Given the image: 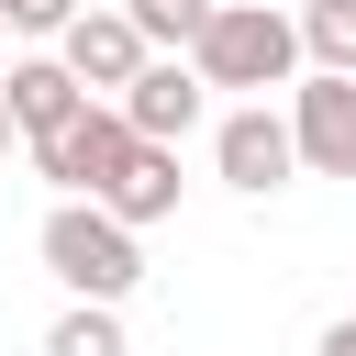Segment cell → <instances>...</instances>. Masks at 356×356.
Wrapping results in <instances>:
<instances>
[{
    "mask_svg": "<svg viewBox=\"0 0 356 356\" xmlns=\"http://www.w3.org/2000/svg\"><path fill=\"white\" fill-rule=\"evenodd\" d=\"M122 11L145 44H200V22H211V0H122Z\"/></svg>",
    "mask_w": 356,
    "mask_h": 356,
    "instance_id": "12",
    "label": "cell"
},
{
    "mask_svg": "<svg viewBox=\"0 0 356 356\" xmlns=\"http://www.w3.org/2000/svg\"><path fill=\"white\" fill-rule=\"evenodd\" d=\"M56 56H67L78 89H122V78L145 67V33H134V11H78V22L56 33Z\"/></svg>",
    "mask_w": 356,
    "mask_h": 356,
    "instance_id": "5",
    "label": "cell"
},
{
    "mask_svg": "<svg viewBox=\"0 0 356 356\" xmlns=\"http://www.w3.org/2000/svg\"><path fill=\"white\" fill-rule=\"evenodd\" d=\"M312 356H356V312H345V323H334V334H323Z\"/></svg>",
    "mask_w": 356,
    "mask_h": 356,
    "instance_id": "14",
    "label": "cell"
},
{
    "mask_svg": "<svg viewBox=\"0 0 356 356\" xmlns=\"http://www.w3.org/2000/svg\"><path fill=\"white\" fill-rule=\"evenodd\" d=\"M189 67H200V89H278L300 67V22H278L267 0H211Z\"/></svg>",
    "mask_w": 356,
    "mask_h": 356,
    "instance_id": "1",
    "label": "cell"
},
{
    "mask_svg": "<svg viewBox=\"0 0 356 356\" xmlns=\"http://www.w3.org/2000/svg\"><path fill=\"white\" fill-rule=\"evenodd\" d=\"M44 267H56L78 300H122V289L145 278V245H134V222H122L111 200H56V211H44Z\"/></svg>",
    "mask_w": 356,
    "mask_h": 356,
    "instance_id": "2",
    "label": "cell"
},
{
    "mask_svg": "<svg viewBox=\"0 0 356 356\" xmlns=\"http://www.w3.org/2000/svg\"><path fill=\"white\" fill-rule=\"evenodd\" d=\"M134 145H145V134L122 122V100H78V111H67V122H56L44 145H33V167H44V178H56L67 200H100V189H111L122 167H134Z\"/></svg>",
    "mask_w": 356,
    "mask_h": 356,
    "instance_id": "3",
    "label": "cell"
},
{
    "mask_svg": "<svg viewBox=\"0 0 356 356\" xmlns=\"http://www.w3.org/2000/svg\"><path fill=\"white\" fill-rule=\"evenodd\" d=\"M289 167H300V145H289L278 111H234V122H222V178H234V189H278Z\"/></svg>",
    "mask_w": 356,
    "mask_h": 356,
    "instance_id": "8",
    "label": "cell"
},
{
    "mask_svg": "<svg viewBox=\"0 0 356 356\" xmlns=\"http://www.w3.org/2000/svg\"><path fill=\"white\" fill-rule=\"evenodd\" d=\"M11 145H22V122H11V100H0V156H11Z\"/></svg>",
    "mask_w": 356,
    "mask_h": 356,
    "instance_id": "15",
    "label": "cell"
},
{
    "mask_svg": "<svg viewBox=\"0 0 356 356\" xmlns=\"http://www.w3.org/2000/svg\"><path fill=\"white\" fill-rule=\"evenodd\" d=\"M0 100H11V122H22L33 145H44V134H56V122H67V111H78L89 89L67 78V56H22V67H0Z\"/></svg>",
    "mask_w": 356,
    "mask_h": 356,
    "instance_id": "7",
    "label": "cell"
},
{
    "mask_svg": "<svg viewBox=\"0 0 356 356\" xmlns=\"http://www.w3.org/2000/svg\"><path fill=\"white\" fill-rule=\"evenodd\" d=\"M0 22H11V33H67L78 0H0Z\"/></svg>",
    "mask_w": 356,
    "mask_h": 356,
    "instance_id": "13",
    "label": "cell"
},
{
    "mask_svg": "<svg viewBox=\"0 0 356 356\" xmlns=\"http://www.w3.org/2000/svg\"><path fill=\"white\" fill-rule=\"evenodd\" d=\"M300 44H312L323 67H356V0H312V11H300Z\"/></svg>",
    "mask_w": 356,
    "mask_h": 356,
    "instance_id": "11",
    "label": "cell"
},
{
    "mask_svg": "<svg viewBox=\"0 0 356 356\" xmlns=\"http://www.w3.org/2000/svg\"><path fill=\"white\" fill-rule=\"evenodd\" d=\"M111 100H122V122H134L145 145H178V134L200 122V67H134Z\"/></svg>",
    "mask_w": 356,
    "mask_h": 356,
    "instance_id": "6",
    "label": "cell"
},
{
    "mask_svg": "<svg viewBox=\"0 0 356 356\" xmlns=\"http://www.w3.org/2000/svg\"><path fill=\"white\" fill-rule=\"evenodd\" d=\"M100 200H111L134 234H145V222H167V211H178V145H134V167H122Z\"/></svg>",
    "mask_w": 356,
    "mask_h": 356,
    "instance_id": "9",
    "label": "cell"
},
{
    "mask_svg": "<svg viewBox=\"0 0 356 356\" xmlns=\"http://www.w3.org/2000/svg\"><path fill=\"white\" fill-rule=\"evenodd\" d=\"M44 356H134L122 345V323H111V300H78L56 334H44Z\"/></svg>",
    "mask_w": 356,
    "mask_h": 356,
    "instance_id": "10",
    "label": "cell"
},
{
    "mask_svg": "<svg viewBox=\"0 0 356 356\" xmlns=\"http://www.w3.org/2000/svg\"><path fill=\"white\" fill-rule=\"evenodd\" d=\"M289 145H300V167H312V178H356V67H323V78L300 89Z\"/></svg>",
    "mask_w": 356,
    "mask_h": 356,
    "instance_id": "4",
    "label": "cell"
}]
</instances>
